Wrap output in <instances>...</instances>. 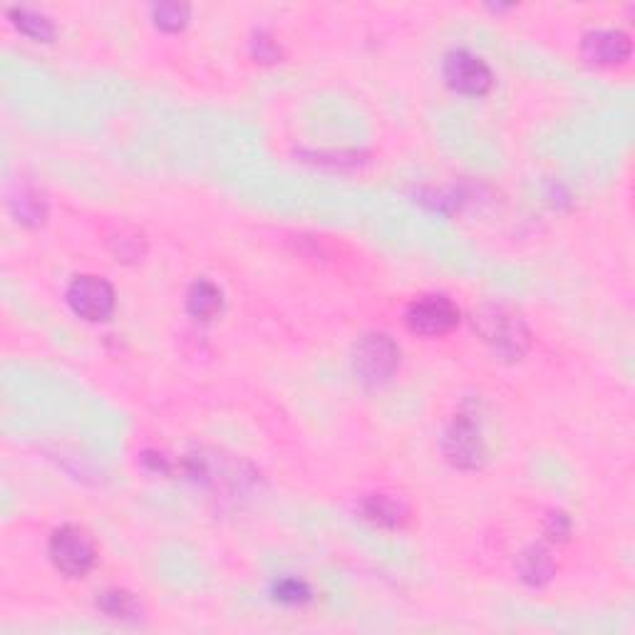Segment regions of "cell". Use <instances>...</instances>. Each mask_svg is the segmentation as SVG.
I'll list each match as a JSON object with an SVG mask.
<instances>
[{
    "instance_id": "obj_1",
    "label": "cell",
    "mask_w": 635,
    "mask_h": 635,
    "mask_svg": "<svg viewBox=\"0 0 635 635\" xmlns=\"http://www.w3.org/2000/svg\"><path fill=\"white\" fill-rule=\"evenodd\" d=\"M472 325L489 350L509 363L524 358L531 345V333L524 318L504 306H482L474 311Z\"/></svg>"
},
{
    "instance_id": "obj_2",
    "label": "cell",
    "mask_w": 635,
    "mask_h": 635,
    "mask_svg": "<svg viewBox=\"0 0 635 635\" xmlns=\"http://www.w3.org/2000/svg\"><path fill=\"white\" fill-rule=\"evenodd\" d=\"M355 378L368 390H380L400 370V348L385 333H368L353 348Z\"/></svg>"
},
{
    "instance_id": "obj_3",
    "label": "cell",
    "mask_w": 635,
    "mask_h": 635,
    "mask_svg": "<svg viewBox=\"0 0 635 635\" xmlns=\"http://www.w3.org/2000/svg\"><path fill=\"white\" fill-rule=\"evenodd\" d=\"M442 452L457 469H479L487 462V440L477 412L462 410L454 415L442 437Z\"/></svg>"
},
{
    "instance_id": "obj_4",
    "label": "cell",
    "mask_w": 635,
    "mask_h": 635,
    "mask_svg": "<svg viewBox=\"0 0 635 635\" xmlns=\"http://www.w3.org/2000/svg\"><path fill=\"white\" fill-rule=\"evenodd\" d=\"M53 566L67 578H82L95 566V544L80 526H60L53 531L48 544Z\"/></svg>"
},
{
    "instance_id": "obj_5",
    "label": "cell",
    "mask_w": 635,
    "mask_h": 635,
    "mask_svg": "<svg viewBox=\"0 0 635 635\" xmlns=\"http://www.w3.org/2000/svg\"><path fill=\"white\" fill-rule=\"evenodd\" d=\"M65 301L77 318L87 323H102L115 313L117 293L112 283L102 276H77L67 286Z\"/></svg>"
},
{
    "instance_id": "obj_6",
    "label": "cell",
    "mask_w": 635,
    "mask_h": 635,
    "mask_svg": "<svg viewBox=\"0 0 635 635\" xmlns=\"http://www.w3.org/2000/svg\"><path fill=\"white\" fill-rule=\"evenodd\" d=\"M442 75H445V82L454 92L469 97L487 95L494 85L492 67L467 48L449 50L445 55V63H442Z\"/></svg>"
},
{
    "instance_id": "obj_7",
    "label": "cell",
    "mask_w": 635,
    "mask_h": 635,
    "mask_svg": "<svg viewBox=\"0 0 635 635\" xmlns=\"http://www.w3.org/2000/svg\"><path fill=\"white\" fill-rule=\"evenodd\" d=\"M405 323L412 333L417 335H445L459 323V308L454 306L452 298L440 296H422L410 303L405 313Z\"/></svg>"
},
{
    "instance_id": "obj_8",
    "label": "cell",
    "mask_w": 635,
    "mask_h": 635,
    "mask_svg": "<svg viewBox=\"0 0 635 635\" xmlns=\"http://www.w3.org/2000/svg\"><path fill=\"white\" fill-rule=\"evenodd\" d=\"M581 53L593 65H623L633 53L631 35L618 28L588 30L581 38Z\"/></svg>"
},
{
    "instance_id": "obj_9",
    "label": "cell",
    "mask_w": 635,
    "mask_h": 635,
    "mask_svg": "<svg viewBox=\"0 0 635 635\" xmlns=\"http://www.w3.org/2000/svg\"><path fill=\"white\" fill-rule=\"evenodd\" d=\"M516 573L526 586L541 588L556 576V561L546 546L531 544L516 559Z\"/></svg>"
},
{
    "instance_id": "obj_10",
    "label": "cell",
    "mask_w": 635,
    "mask_h": 635,
    "mask_svg": "<svg viewBox=\"0 0 635 635\" xmlns=\"http://www.w3.org/2000/svg\"><path fill=\"white\" fill-rule=\"evenodd\" d=\"M224 311V293L216 283L199 278L189 286L187 291V313L194 320H214L219 313Z\"/></svg>"
},
{
    "instance_id": "obj_11",
    "label": "cell",
    "mask_w": 635,
    "mask_h": 635,
    "mask_svg": "<svg viewBox=\"0 0 635 635\" xmlns=\"http://www.w3.org/2000/svg\"><path fill=\"white\" fill-rule=\"evenodd\" d=\"M8 20L20 35L35 40V43H50L55 38V23L40 10L13 5V8H8Z\"/></svg>"
},
{
    "instance_id": "obj_12",
    "label": "cell",
    "mask_w": 635,
    "mask_h": 635,
    "mask_svg": "<svg viewBox=\"0 0 635 635\" xmlns=\"http://www.w3.org/2000/svg\"><path fill=\"white\" fill-rule=\"evenodd\" d=\"M8 204L18 224L28 226V229H38L48 219V204H45L43 194L33 187H20L10 196Z\"/></svg>"
},
{
    "instance_id": "obj_13",
    "label": "cell",
    "mask_w": 635,
    "mask_h": 635,
    "mask_svg": "<svg viewBox=\"0 0 635 635\" xmlns=\"http://www.w3.org/2000/svg\"><path fill=\"white\" fill-rule=\"evenodd\" d=\"M360 511H363L365 519L382 526V529H397L407 519V509L397 499L387 497V494H370V497H365L360 502Z\"/></svg>"
},
{
    "instance_id": "obj_14",
    "label": "cell",
    "mask_w": 635,
    "mask_h": 635,
    "mask_svg": "<svg viewBox=\"0 0 635 635\" xmlns=\"http://www.w3.org/2000/svg\"><path fill=\"white\" fill-rule=\"evenodd\" d=\"M97 608H100L107 618H115V621H137V618L142 616V608H139L137 598L129 591H122V588L102 591L100 596H97Z\"/></svg>"
},
{
    "instance_id": "obj_15",
    "label": "cell",
    "mask_w": 635,
    "mask_h": 635,
    "mask_svg": "<svg viewBox=\"0 0 635 635\" xmlns=\"http://www.w3.org/2000/svg\"><path fill=\"white\" fill-rule=\"evenodd\" d=\"M191 18V8L187 3H154L152 5V20L159 30L164 33H179L187 28Z\"/></svg>"
},
{
    "instance_id": "obj_16",
    "label": "cell",
    "mask_w": 635,
    "mask_h": 635,
    "mask_svg": "<svg viewBox=\"0 0 635 635\" xmlns=\"http://www.w3.org/2000/svg\"><path fill=\"white\" fill-rule=\"evenodd\" d=\"M273 601L283 603V606H303L313 598L311 586L301 578H281V581L273 583L271 588Z\"/></svg>"
},
{
    "instance_id": "obj_17",
    "label": "cell",
    "mask_w": 635,
    "mask_h": 635,
    "mask_svg": "<svg viewBox=\"0 0 635 635\" xmlns=\"http://www.w3.org/2000/svg\"><path fill=\"white\" fill-rule=\"evenodd\" d=\"M417 201L427 204L430 209L440 211V214H452V211H457L459 204H462L459 191H452V189H427L422 191Z\"/></svg>"
},
{
    "instance_id": "obj_18",
    "label": "cell",
    "mask_w": 635,
    "mask_h": 635,
    "mask_svg": "<svg viewBox=\"0 0 635 635\" xmlns=\"http://www.w3.org/2000/svg\"><path fill=\"white\" fill-rule=\"evenodd\" d=\"M544 534L549 541H566L571 534V519L564 511H554V514H549V519H546Z\"/></svg>"
},
{
    "instance_id": "obj_19",
    "label": "cell",
    "mask_w": 635,
    "mask_h": 635,
    "mask_svg": "<svg viewBox=\"0 0 635 635\" xmlns=\"http://www.w3.org/2000/svg\"><path fill=\"white\" fill-rule=\"evenodd\" d=\"M251 48H254V55L261 63H276V60L281 58V48H278L276 40L266 33H258L254 43H251Z\"/></svg>"
},
{
    "instance_id": "obj_20",
    "label": "cell",
    "mask_w": 635,
    "mask_h": 635,
    "mask_svg": "<svg viewBox=\"0 0 635 635\" xmlns=\"http://www.w3.org/2000/svg\"><path fill=\"white\" fill-rule=\"evenodd\" d=\"M142 462H144V467L147 469H152V472H162V474H172V462H169L167 457H164V454H159V452H154V449H147V452L142 454Z\"/></svg>"
}]
</instances>
